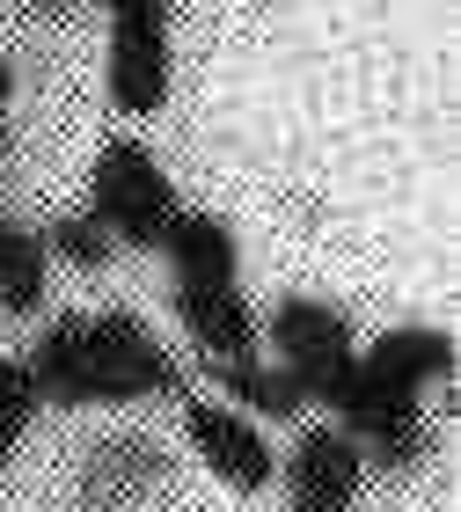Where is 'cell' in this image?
Returning a JSON list of instances; mask_svg holds the SVG:
<instances>
[{
  "label": "cell",
  "mask_w": 461,
  "mask_h": 512,
  "mask_svg": "<svg viewBox=\"0 0 461 512\" xmlns=\"http://www.w3.org/2000/svg\"><path fill=\"white\" fill-rule=\"evenodd\" d=\"M30 374L44 403L66 410H110V403H154L183 395V366L147 322L132 315H59L30 344Z\"/></svg>",
  "instance_id": "obj_1"
},
{
  "label": "cell",
  "mask_w": 461,
  "mask_h": 512,
  "mask_svg": "<svg viewBox=\"0 0 461 512\" xmlns=\"http://www.w3.org/2000/svg\"><path fill=\"white\" fill-rule=\"evenodd\" d=\"M88 213L110 227V242L118 249H161L169 242V227L183 213L169 169L154 161V147L140 139H110L96 154V169H88Z\"/></svg>",
  "instance_id": "obj_2"
},
{
  "label": "cell",
  "mask_w": 461,
  "mask_h": 512,
  "mask_svg": "<svg viewBox=\"0 0 461 512\" xmlns=\"http://www.w3.org/2000/svg\"><path fill=\"white\" fill-rule=\"evenodd\" d=\"M176 0H110V103L132 118H154L169 103L176 52H169Z\"/></svg>",
  "instance_id": "obj_3"
},
{
  "label": "cell",
  "mask_w": 461,
  "mask_h": 512,
  "mask_svg": "<svg viewBox=\"0 0 461 512\" xmlns=\"http://www.w3.org/2000/svg\"><path fill=\"white\" fill-rule=\"evenodd\" d=\"M264 330H271V344H279V366L308 388V403L322 395V381L344 374V366H352V352H359L352 315L330 308V300H308V293H286L279 308H271Z\"/></svg>",
  "instance_id": "obj_4"
},
{
  "label": "cell",
  "mask_w": 461,
  "mask_h": 512,
  "mask_svg": "<svg viewBox=\"0 0 461 512\" xmlns=\"http://www.w3.org/2000/svg\"><path fill=\"white\" fill-rule=\"evenodd\" d=\"M286 491L293 512H359L366 491V454L344 425H308L286 454Z\"/></svg>",
  "instance_id": "obj_5"
},
{
  "label": "cell",
  "mask_w": 461,
  "mask_h": 512,
  "mask_svg": "<svg viewBox=\"0 0 461 512\" xmlns=\"http://www.w3.org/2000/svg\"><path fill=\"white\" fill-rule=\"evenodd\" d=\"M183 432H191V454L227 483V491H264V483L279 476L271 439L227 403H183Z\"/></svg>",
  "instance_id": "obj_6"
},
{
  "label": "cell",
  "mask_w": 461,
  "mask_h": 512,
  "mask_svg": "<svg viewBox=\"0 0 461 512\" xmlns=\"http://www.w3.org/2000/svg\"><path fill=\"white\" fill-rule=\"evenodd\" d=\"M161 483H169V454L154 439H103L74 483V512H132Z\"/></svg>",
  "instance_id": "obj_7"
},
{
  "label": "cell",
  "mask_w": 461,
  "mask_h": 512,
  "mask_svg": "<svg viewBox=\"0 0 461 512\" xmlns=\"http://www.w3.org/2000/svg\"><path fill=\"white\" fill-rule=\"evenodd\" d=\"M169 308L176 322L191 330V344L205 359H242L257 352V315H249L242 286H191V278H176L169 286Z\"/></svg>",
  "instance_id": "obj_8"
},
{
  "label": "cell",
  "mask_w": 461,
  "mask_h": 512,
  "mask_svg": "<svg viewBox=\"0 0 461 512\" xmlns=\"http://www.w3.org/2000/svg\"><path fill=\"white\" fill-rule=\"evenodd\" d=\"M205 374L220 381V403L242 410L249 425H293V417L308 410V388L286 374V366H264L257 352L242 359H205Z\"/></svg>",
  "instance_id": "obj_9"
},
{
  "label": "cell",
  "mask_w": 461,
  "mask_h": 512,
  "mask_svg": "<svg viewBox=\"0 0 461 512\" xmlns=\"http://www.w3.org/2000/svg\"><path fill=\"white\" fill-rule=\"evenodd\" d=\"M359 366L374 381L403 388V395H425V388H440L454 374V337L447 330H425V322H410V330H381L359 352Z\"/></svg>",
  "instance_id": "obj_10"
},
{
  "label": "cell",
  "mask_w": 461,
  "mask_h": 512,
  "mask_svg": "<svg viewBox=\"0 0 461 512\" xmlns=\"http://www.w3.org/2000/svg\"><path fill=\"white\" fill-rule=\"evenodd\" d=\"M161 256H169L176 278H191V286H235V278H242V242H235V227H227L220 213H191V205L176 213Z\"/></svg>",
  "instance_id": "obj_11"
},
{
  "label": "cell",
  "mask_w": 461,
  "mask_h": 512,
  "mask_svg": "<svg viewBox=\"0 0 461 512\" xmlns=\"http://www.w3.org/2000/svg\"><path fill=\"white\" fill-rule=\"evenodd\" d=\"M44 293H52V249H44L37 227L0 213V308L8 315H37Z\"/></svg>",
  "instance_id": "obj_12"
},
{
  "label": "cell",
  "mask_w": 461,
  "mask_h": 512,
  "mask_svg": "<svg viewBox=\"0 0 461 512\" xmlns=\"http://www.w3.org/2000/svg\"><path fill=\"white\" fill-rule=\"evenodd\" d=\"M44 249H52L59 264H74V271H103L110 256H118L110 227H103L96 213H88V205H81V213H59L52 227H44Z\"/></svg>",
  "instance_id": "obj_13"
},
{
  "label": "cell",
  "mask_w": 461,
  "mask_h": 512,
  "mask_svg": "<svg viewBox=\"0 0 461 512\" xmlns=\"http://www.w3.org/2000/svg\"><path fill=\"white\" fill-rule=\"evenodd\" d=\"M37 374H30V359H0V469L15 461L22 447V432H30V417H37Z\"/></svg>",
  "instance_id": "obj_14"
},
{
  "label": "cell",
  "mask_w": 461,
  "mask_h": 512,
  "mask_svg": "<svg viewBox=\"0 0 461 512\" xmlns=\"http://www.w3.org/2000/svg\"><path fill=\"white\" fill-rule=\"evenodd\" d=\"M8 96H15V66L0 59V118H8Z\"/></svg>",
  "instance_id": "obj_15"
},
{
  "label": "cell",
  "mask_w": 461,
  "mask_h": 512,
  "mask_svg": "<svg viewBox=\"0 0 461 512\" xmlns=\"http://www.w3.org/2000/svg\"><path fill=\"white\" fill-rule=\"evenodd\" d=\"M0 169H8V125H0Z\"/></svg>",
  "instance_id": "obj_16"
},
{
  "label": "cell",
  "mask_w": 461,
  "mask_h": 512,
  "mask_svg": "<svg viewBox=\"0 0 461 512\" xmlns=\"http://www.w3.org/2000/svg\"><path fill=\"white\" fill-rule=\"evenodd\" d=\"M44 8H74V0H44Z\"/></svg>",
  "instance_id": "obj_17"
}]
</instances>
